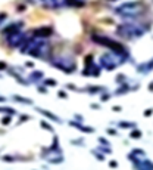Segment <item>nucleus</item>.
Returning <instances> with one entry per match:
<instances>
[{"mask_svg":"<svg viewBox=\"0 0 153 170\" xmlns=\"http://www.w3.org/2000/svg\"><path fill=\"white\" fill-rule=\"evenodd\" d=\"M152 113H153V108L146 110V111H144V117H150V116H152Z\"/></svg>","mask_w":153,"mask_h":170,"instance_id":"obj_29","label":"nucleus"},{"mask_svg":"<svg viewBox=\"0 0 153 170\" xmlns=\"http://www.w3.org/2000/svg\"><path fill=\"white\" fill-rule=\"evenodd\" d=\"M37 111L40 114H43L44 117H47L49 120H53V121H56V123H60V118L56 117L53 113H50V111H47V110H43V108H37Z\"/></svg>","mask_w":153,"mask_h":170,"instance_id":"obj_12","label":"nucleus"},{"mask_svg":"<svg viewBox=\"0 0 153 170\" xmlns=\"http://www.w3.org/2000/svg\"><path fill=\"white\" fill-rule=\"evenodd\" d=\"M149 90H150V92H153V82L149 85Z\"/></svg>","mask_w":153,"mask_h":170,"instance_id":"obj_41","label":"nucleus"},{"mask_svg":"<svg viewBox=\"0 0 153 170\" xmlns=\"http://www.w3.org/2000/svg\"><path fill=\"white\" fill-rule=\"evenodd\" d=\"M58 96H59V98H62V99H66V98H68V95H66V92H63V90H59V93H58Z\"/></svg>","mask_w":153,"mask_h":170,"instance_id":"obj_28","label":"nucleus"},{"mask_svg":"<svg viewBox=\"0 0 153 170\" xmlns=\"http://www.w3.org/2000/svg\"><path fill=\"white\" fill-rule=\"evenodd\" d=\"M128 90H130V86H128V85H121L119 87H118V90H116L115 93H116V95H122V93H127Z\"/></svg>","mask_w":153,"mask_h":170,"instance_id":"obj_18","label":"nucleus"},{"mask_svg":"<svg viewBox=\"0 0 153 170\" xmlns=\"http://www.w3.org/2000/svg\"><path fill=\"white\" fill-rule=\"evenodd\" d=\"M40 126H41V129H44V130L53 132V127H52V126H50V124H49L47 121H44V120H43V121H40Z\"/></svg>","mask_w":153,"mask_h":170,"instance_id":"obj_20","label":"nucleus"},{"mask_svg":"<svg viewBox=\"0 0 153 170\" xmlns=\"http://www.w3.org/2000/svg\"><path fill=\"white\" fill-rule=\"evenodd\" d=\"M99 144H103V145H106V146H109V142H108L106 139H103V138H99Z\"/></svg>","mask_w":153,"mask_h":170,"instance_id":"obj_30","label":"nucleus"},{"mask_svg":"<svg viewBox=\"0 0 153 170\" xmlns=\"http://www.w3.org/2000/svg\"><path fill=\"white\" fill-rule=\"evenodd\" d=\"M22 27H24V22H22V21L12 22V24H9L7 27H4L1 33H3L4 36H9V34H13V33H16V31H21Z\"/></svg>","mask_w":153,"mask_h":170,"instance_id":"obj_10","label":"nucleus"},{"mask_svg":"<svg viewBox=\"0 0 153 170\" xmlns=\"http://www.w3.org/2000/svg\"><path fill=\"white\" fill-rule=\"evenodd\" d=\"M114 111H121V107H114Z\"/></svg>","mask_w":153,"mask_h":170,"instance_id":"obj_42","label":"nucleus"},{"mask_svg":"<svg viewBox=\"0 0 153 170\" xmlns=\"http://www.w3.org/2000/svg\"><path fill=\"white\" fill-rule=\"evenodd\" d=\"M4 101H6V99H4L3 96H0V102H4Z\"/></svg>","mask_w":153,"mask_h":170,"instance_id":"obj_43","label":"nucleus"},{"mask_svg":"<svg viewBox=\"0 0 153 170\" xmlns=\"http://www.w3.org/2000/svg\"><path fill=\"white\" fill-rule=\"evenodd\" d=\"M91 42H94L99 46H103V47H108L111 52H114L116 55H121V56H125L128 58V50L127 47L122 44V43L116 42L114 39L108 37V36H99V34H93L91 36Z\"/></svg>","mask_w":153,"mask_h":170,"instance_id":"obj_4","label":"nucleus"},{"mask_svg":"<svg viewBox=\"0 0 153 170\" xmlns=\"http://www.w3.org/2000/svg\"><path fill=\"white\" fill-rule=\"evenodd\" d=\"M6 18H7V13L6 12H0V25L6 21Z\"/></svg>","mask_w":153,"mask_h":170,"instance_id":"obj_26","label":"nucleus"},{"mask_svg":"<svg viewBox=\"0 0 153 170\" xmlns=\"http://www.w3.org/2000/svg\"><path fill=\"white\" fill-rule=\"evenodd\" d=\"M137 124L136 123H131V121H121L119 123V127L121 129H131V127H136Z\"/></svg>","mask_w":153,"mask_h":170,"instance_id":"obj_19","label":"nucleus"},{"mask_svg":"<svg viewBox=\"0 0 153 170\" xmlns=\"http://www.w3.org/2000/svg\"><path fill=\"white\" fill-rule=\"evenodd\" d=\"M44 77V73L43 71H33L30 76H28V83H36L38 80H41Z\"/></svg>","mask_w":153,"mask_h":170,"instance_id":"obj_13","label":"nucleus"},{"mask_svg":"<svg viewBox=\"0 0 153 170\" xmlns=\"http://www.w3.org/2000/svg\"><path fill=\"white\" fill-rule=\"evenodd\" d=\"M93 59H94V58H93V55H91V53H90V55H87V56H85V59H84L85 65H90V64H93Z\"/></svg>","mask_w":153,"mask_h":170,"instance_id":"obj_24","label":"nucleus"},{"mask_svg":"<svg viewBox=\"0 0 153 170\" xmlns=\"http://www.w3.org/2000/svg\"><path fill=\"white\" fill-rule=\"evenodd\" d=\"M25 67H28V68H33V67H34V64H33V62H25Z\"/></svg>","mask_w":153,"mask_h":170,"instance_id":"obj_36","label":"nucleus"},{"mask_svg":"<svg viewBox=\"0 0 153 170\" xmlns=\"http://www.w3.org/2000/svg\"><path fill=\"white\" fill-rule=\"evenodd\" d=\"M52 164H60L62 161H63V157H58V158H50L49 160Z\"/></svg>","mask_w":153,"mask_h":170,"instance_id":"obj_23","label":"nucleus"},{"mask_svg":"<svg viewBox=\"0 0 153 170\" xmlns=\"http://www.w3.org/2000/svg\"><path fill=\"white\" fill-rule=\"evenodd\" d=\"M56 85H58V82L53 80V79H46L44 80V86H56Z\"/></svg>","mask_w":153,"mask_h":170,"instance_id":"obj_22","label":"nucleus"},{"mask_svg":"<svg viewBox=\"0 0 153 170\" xmlns=\"http://www.w3.org/2000/svg\"><path fill=\"white\" fill-rule=\"evenodd\" d=\"M21 52L22 53H28L34 58L40 59H47L49 55L52 53V46L47 42V39H41V37H31L27 39L25 43L21 46Z\"/></svg>","mask_w":153,"mask_h":170,"instance_id":"obj_1","label":"nucleus"},{"mask_svg":"<svg viewBox=\"0 0 153 170\" xmlns=\"http://www.w3.org/2000/svg\"><path fill=\"white\" fill-rule=\"evenodd\" d=\"M122 82H125V76H124V74H119V76L116 77V83H122Z\"/></svg>","mask_w":153,"mask_h":170,"instance_id":"obj_27","label":"nucleus"},{"mask_svg":"<svg viewBox=\"0 0 153 170\" xmlns=\"http://www.w3.org/2000/svg\"><path fill=\"white\" fill-rule=\"evenodd\" d=\"M34 36L36 37H41V39H49L50 36H53V28L49 27V25L38 27V28L34 30Z\"/></svg>","mask_w":153,"mask_h":170,"instance_id":"obj_9","label":"nucleus"},{"mask_svg":"<svg viewBox=\"0 0 153 170\" xmlns=\"http://www.w3.org/2000/svg\"><path fill=\"white\" fill-rule=\"evenodd\" d=\"M108 133H111V135H115L116 132H115V130H112V129H108Z\"/></svg>","mask_w":153,"mask_h":170,"instance_id":"obj_40","label":"nucleus"},{"mask_svg":"<svg viewBox=\"0 0 153 170\" xmlns=\"http://www.w3.org/2000/svg\"><path fill=\"white\" fill-rule=\"evenodd\" d=\"M10 120H12V116L3 117V118H1V124H3V126H6V124H9V123H10Z\"/></svg>","mask_w":153,"mask_h":170,"instance_id":"obj_25","label":"nucleus"},{"mask_svg":"<svg viewBox=\"0 0 153 170\" xmlns=\"http://www.w3.org/2000/svg\"><path fill=\"white\" fill-rule=\"evenodd\" d=\"M108 99H109V95H108V93L102 96V101H108Z\"/></svg>","mask_w":153,"mask_h":170,"instance_id":"obj_38","label":"nucleus"},{"mask_svg":"<svg viewBox=\"0 0 153 170\" xmlns=\"http://www.w3.org/2000/svg\"><path fill=\"white\" fill-rule=\"evenodd\" d=\"M93 154H94V155L97 157V160H103V155H102V154H97L96 151H93Z\"/></svg>","mask_w":153,"mask_h":170,"instance_id":"obj_34","label":"nucleus"},{"mask_svg":"<svg viewBox=\"0 0 153 170\" xmlns=\"http://www.w3.org/2000/svg\"><path fill=\"white\" fill-rule=\"evenodd\" d=\"M109 166H111V167H116V166H118V163H116V161H111V163H109Z\"/></svg>","mask_w":153,"mask_h":170,"instance_id":"obj_37","label":"nucleus"},{"mask_svg":"<svg viewBox=\"0 0 153 170\" xmlns=\"http://www.w3.org/2000/svg\"><path fill=\"white\" fill-rule=\"evenodd\" d=\"M13 99H15L16 102L27 104V105H31V104H33V101H31V99H27V98H24V96H19V95H15V96H13Z\"/></svg>","mask_w":153,"mask_h":170,"instance_id":"obj_17","label":"nucleus"},{"mask_svg":"<svg viewBox=\"0 0 153 170\" xmlns=\"http://www.w3.org/2000/svg\"><path fill=\"white\" fill-rule=\"evenodd\" d=\"M52 67L66 73V74H72L74 71H76V64L74 61V58H69V56H56L50 61Z\"/></svg>","mask_w":153,"mask_h":170,"instance_id":"obj_6","label":"nucleus"},{"mask_svg":"<svg viewBox=\"0 0 153 170\" xmlns=\"http://www.w3.org/2000/svg\"><path fill=\"white\" fill-rule=\"evenodd\" d=\"M75 120H78V121H82V117H81V116H75Z\"/></svg>","mask_w":153,"mask_h":170,"instance_id":"obj_39","label":"nucleus"},{"mask_svg":"<svg viewBox=\"0 0 153 170\" xmlns=\"http://www.w3.org/2000/svg\"><path fill=\"white\" fill-rule=\"evenodd\" d=\"M108 1H118V0H108Z\"/></svg>","mask_w":153,"mask_h":170,"instance_id":"obj_44","label":"nucleus"},{"mask_svg":"<svg viewBox=\"0 0 153 170\" xmlns=\"http://www.w3.org/2000/svg\"><path fill=\"white\" fill-rule=\"evenodd\" d=\"M69 126L78 129V130H81V132H84V133H93V132H94V129H93V127L82 126V124H81V121H76V120H71V121H69Z\"/></svg>","mask_w":153,"mask_h":170,"instance_id":"obj_11","label":"nucleus"},{"mask_svg":"<svg viewBox=\"0 0 153 170\" xmlns=\"http://www.w3.org/2000/svg\"><path fill=\"white\" fill-rule=\"evenodd\" d=\"M38 92H40V93H47V89H46V87H41V86H38Z\"/></svg>","mask_w":153,"mask_h":170,"instance_id":"obj_33","label":"nucleus"},{"mask_svg":"<svg viewBox=\"0 0 153 170\" xmlns=\"http://www.w3.org/2000/svg\"><path fill=\"white\" fill-rule=\"evenodd\" d=\"M3 160H4V161H7V163H12V161H13V157H10V155H4V157H3Z\"/></svg>","mask_w":153,"mask_h":170,"instance_id":"obj_31","label":"nucleus"},{"mask_svg":"<svg viewBox=\"0 0 153 170\" xmlns=\"http://www.w3.org/2000/svg\"><path fill=\"white\" fill-rule=\"evenodd\" d=\"M127 61L125 56H121V55H116L114 52H108V53H103L99 59V65L108 71H114L115 68H118L121 64H124Z\"/></svg>","mask_w":153,"mask_h":170,"instance_id":"obj_5","label":"nucleus"},{"mask_svg":"<svg viewBox=\"0 0 153 170\" xmlns=\"http://www.w3.org/2000/svg\"><path fill=\"white\" fill-rule=\"evenodd\" d=\"M85 90H87L88 93H100V92H105L106 89H105V87H100V86H88Z\"/></svg>","mask_w":153,"mask_h":170,"instance_id":"obj_16","label":"nucleus"},{"mask_svg":"<svg viewBox=\"0 0 153 170\" xmlns=\"http://www.w3.org/2000/svg\"><path fill=\"white\" fill-rule=\"evenodd\" d=\"M66 87H68V89H71V90H76V87L74 85H71V83H69V85H66Z\"/></svg>","mask_w":153,"mask_h":170,"instance_id":"obj_35","label":"nucleus"},{"mask_svg":"<svg viewBox=\"0 0 153 170\" xmlns=\"http://www.w3.org/2000/svg\"><path fill=\"white\" fill-rule=\"evenodd\" d=\"M137 70L140 71V73H143V74H147V73H150L153 70V61L150 62H146V64H141V65H138L137 67Z\"/></svg>","mask_w":153,"mask_h":170,"instance_id":"obj_15","label":"nucleus"},{"mask_svg":"<svg viewBox=\"0 0 153 170\" xmlns=\"http://www.w3.org/2000/svg\"><path fill=\"white\" fill-rule=\"evenodd\" d=\"M146 6L141 0H128L114 7V12L125 21H138L143 16Z\"/></svg>","mask_w":153,"mask_h":170,"instance_id":"obj_2","label":"nucleus"},{"mask_svg":"<svg viewBox=\"0 0 153 170\" xmlns=\"http://www.w3.org/2000/svg\"><path fill=\"white\" fill-rule=\"evenodd\" d=\"M6 68H7V64L3 62V61H0V71H3V70H6Z\"/></svg>","mask_w":153,"mask_h":170,"instance_id":"obj_32","label":"nucleus"},{"mask_svg":"<svg viewBox=\"0 0 153 170\" xmlns=\"http://www.w3.org/2000/svg\"><path fill=\"white\" fill-rule=\"evenodd\" d=\"M27 39H28V37H27L25 33H22V31H16V33H13V34L6 36V43H7L9 47H13V49L19 47V49H21V46L25 43Z\"/></svg>","mask_w":153,"mask_h":170,"instance_id":"obj_7","label":"nucleus"},{"mask_svg":"<svg viewBox=\"0 0 153 170\" xmlns=\"http://www.w3.org/2000/svg\"><path fill=\"white\" fill-rule=\"evenodd\" d=\"M65 6H68V7H84L85 0H65Z\"/></svg>","mask_w":153,"mask_h":170,"instance_id":"obj_14","label":"nucleus"},{"mask_svg":"<svg viewBox=\"0 0 153 170\" xmlns=\"http://www.w3.org/2000/svg\"><path fill=\"white\" fill-rule=\"evenodd\" d=\"M46 9H60L65 6V0H38Z\"/></svg>","mask_w":153,"mask_h":170,"instance_id":"obj_8","label":"nucleus"},{"mask_svg":"<svg viewBox=\"0 0 153 170\" xmlns=\"http://www.w3.org/2000/svg\"><path fill=\"white\" fill-rule=\"evenodd\" d=\"M131 138L133 139H140L141 138V132L140 130H133L131 132Z\"/></svg>","mask_w":153,"mask_h":170,"instance_id":"obj_21","label":"nucleus"},{"mask_svg":"<svg viewBox=\"0 0 153 170\" xmlns=\"http://www.w3.org/2000/svg\"><path fill=\"white\" fill-rule=\"evenodd\" d=\"M147 30L149 28H144L136 21H125L124 24H119L116 27V34L122 39L134 40V39H140Z\"/></svg>","mask_w":153,"mask_h":170,"instance_id":"obj_3","label":"nucleus"}]
</instances>
